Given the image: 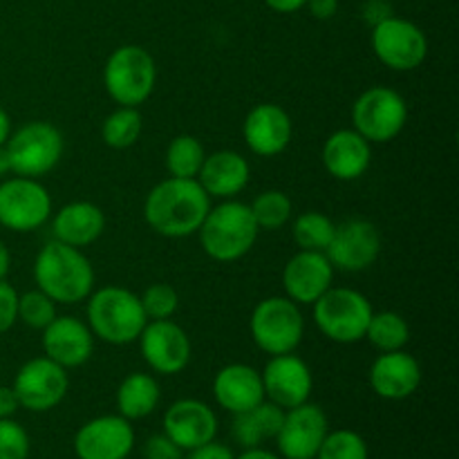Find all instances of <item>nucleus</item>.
I'll return each mask as SVG.
<instances>
[{"label": "nucleus", "mask_w": 459, "mask_h": 459, "mask_svg": "<svg viewBox=\"0 0 459 459\" xmlns=\"http://www.w3.org/2000/svg\"><path fill=\"white\" fill-rule=\"evenodd\" d=\"M18 321V291L7 281H0V334L12 330Z\"/></svg>", "instance_id": "nucleus-38"}, {"label": "nucleus", "mask_w": 459, "mask_h": 459, "mask_svg": "<svg viewBox=\"0 0 459 459\" xmlns=\"http://www.w3.org/2000/svg\"><path fill=\"white\" fill-rule=\"evenodd\" d=\"M43 357L52 359L65 370L79 368L90 361L94 352V334L88 323L74 316H56L45 330H40Z\"/></svg>", "instance_id": "nucleus-20"}, {"label": "nucleus", "mask_w": 459, "mask_h": 459, "mask_svg": "<svg viewBox=\"0 0 459 459\" xmlns=\"http://www.w3.org/2000/svg\"><path fill=\"white\" fill-rule=\"evenodd\" d=\"M142 128L143 119L139 108L117 106V110H112L110 115L106 117V121L101 124V139L108 148L126 151V148L137 143Z\"/></svg>", "instance_id": "nucleus-30"}, {"label": "nucleus", "mask_w": 459, "mask_h": 459, "mask_svg": "<svg viewBox=\"0 0 459 459\" xmlns=\"http://www.w3.org/2000/svg\"><path fill=\"white\" fill-rule=\"evenodd\" d=\"M4 151L13 175L40 179L58 166L65 151V139L49 121H30L9 134Z\"/></svg>", "instance_id": "nucleus-8"}, {"label": "nucleus", "mask_w": 459, "mask_h": 459, "mask_svg": "<svg viewBox=\"0 0 459 459\" xmlns=\"http://www.w3.org/2000/svg\"><path fill=\"white\" fill-rule=\"evenodd\" d=\"M161 388L148 372H130L117 388V411L124 420H146L160 406Z\"/></svg>", "instance_id": "nucleus-27"}, {"label": "nucleus", "mask_w": 459, "mask_h": 459, "mask_svg": "<svg viewBox=\"0 0 459 459\" xmlns=\"http://www.w3.org/2000/svg\"><path fill=\"white\" fill-rule=\"evenodd\" d=\"M9 173H12V169H9L7 151H4V146H0V182H3Z\"/></svg>", "instance_id": "nucleus-48"}, {"label": "nucleus", "mask_w": 459, "mask_h": 459, "mask_svg": "<svg viewBox=\"0 0 459 459\" xmlns=\"http://www.w3.org/2000/svg\"><path fill=\"white\" fill-rule=\"evenodd\" d=\"M354 130L370 143H388L408 124V103L397 90L375 85L352 103Z\"/></svg>", "instance_id": "nucleus-9"}, {"label": "nucleus", "mask_w": 459, "mask_h": 459, "mask_svg": "<svg viewBox=\"0 0 459 459\" xmlns=\"http://www.w3.org/2000/svg\"><path fill=\"white\" fill-rule=\"evenodd\" d=\"M148 318L142 300L126 287L108 285L88 296V327L108 345H130L139 339Z\"/></svg>", "instance_id": "nucleus-4"}, {"label": "nucleus", "mask_w": 459, "mask_h": 459, "mask_svg": "<svg viewBox=\"0 0 459 459\" xmlns=\"http://www.w3.org/2000/svg\"><path fill=\"white\" fill-rule=\"evenodd\" d=\"M372 164V143L354 128H341L323 143V166L339 182L363 178Z\"/></svg>", "instance_id": "nucleus-23"}, {"label": "nucleus", "mask_w": 459, "mask_h": 459, "mask_svg": "<svg viewBox=\"0 0 459 459\" xmlns=\"http://www.w3.org/2000/svg\"><path fill=\"white\" fill-rule=\"evenodd\" d=\"M294 134V124L278 103H258L251 108L242 124L247 148L258 157H276L287 151Z\"/></svg>", "instance_id": "nucleus-19"}, {"label": "nucleus", "mask_w": 459, "mask_h": 459, "mask_svg": "<svg viewBox=\"0 0 459 459\" xmlns=\"http://www.w3.org/2000/svg\"><path fill=\"white\" fill-rule=\"evenodd\" d=\"M366 339L379 352H394V350H403L408 345L411 327H408L406 318L397 312H372Z\"/></svg>", "instance_id": "nucleus-31"}, {"label": "nucleus", "mask_w": 459, "mask_h": 459, "mask_svg": "<svg viewBox=\"0 0 459 459\" xmlns=\"http://www.w3.org/2000/svg\"><path fill=\"white\" fill-rule=\"evenodd\" d=\"M213 397L218 406L231 415L251 411L260 402H264L263 377L247 363L224 366L213 379Z\"/></svg>", "instance_id": "nucleus-25"}, {"label": "nucleus", "mask_w": 459, "mask_h": 459, "mask_svg": "<svg viewBox=\"0 0 459 459\" xmlns=\"http://www.w3.org/2000/svg\"><path fill=\"white\" fill-rule=\"evenodd\" d=\"M9 134H12V119H9L7 110L0 106V146H4V143H7Z\"/></svg>", "instance_id": "nucleus-46"}, {"label": "nucleus", "mask_w": 459, "mask_h": 459, "mask_svg": "<svg viewBox=\"0 0 459 459\" xmlns=\"http://www.w3.org/2000/svg\"><path fill=\"white\" fill-rule=\"evenodd\" d=\"M249 209L260 231H278V229H282L291 220L294 206H291V200L287 193L269 188V191H263L260 195H255Z\"/></svg>", "instance_id": "nucleus-33"}, {"label": "nucleus", "mask_w": 459, "mask_h": 459, "mask_svg": "<svg viewBox=\"0 0 459 459\" xmlns=\"http://www.w3.org/2000/svg\"><path fill=\"white\" fill-rule=\"evenodd\" d=\"M103 85L117 106L139 108L155 92V58L142 45H121L103 65Z\"/></svg>", "instance_id": "nucleus-5"}, {"label": "nucleus", "mask_w": 459, "mask_h": 459, "mask_svg": "<svg viewBox=\"0 0 459 459\" xmlns=\"http://www.w3.org/2000/svg\"><path fill=\"white\" fill-rule=\"evenodd\" d=\"M34 281L54 303L76 305L94 291V267L83 249L49 240L36 254Z\"/></svg>", "instance_id": "nucleus-2"}, {"label": "nucleus", "mask_w": 459, "mask_h": 459, "mask_svg": "<svg viewBox=\"0 0 459 459\" xmlns=\"http://www.w3.org/2000/svg\"><path fill=\"white\" fill-rule=\"evenodd\" d=\"M12 388L21 408L30 412H48L65 399L70 390V377L65 368L54 363L52 359L36 357L22 363Z\"/></svg>", "instance_id": "nucleus-12"}, {"label": "nucleus", "mask_w": 459, "mask_h": 459, "mask_svg": "<svg viewBox=\"0 0 459 459\" xmlns=\"http://www.w3.org/2000/svg\"><path fill=\"white\" fill-rule=\"evenodd\" d=\"M381 254V233L370 220L350 218L336 224L325 255L334 272L359 273L370 269Z\"/></svg>", "instance_id": "nucleus-13"}, {"label": "nucleus", "mask_w": 459, "mask_h": 459, "mask_svg": "<svg viewBox=\"0 0 459 459\" xmlns=\"http://www.w3.org/2000/svg\"><path fill=\"white\" fill-rule=\"evenodd\" d=\"M330 433L327 415L316 403H300V406L285 411L281 430L273 439L278 444V453L285 459H316L323 439Z\"/></svg>", "instance_id": "nucleus-15"}, {"label": "nucleus", "mask_w": 459, "mask_h": 459, "mask_svg": "<svg viewBox=\"0 0 459 459\" xmlns=\"http://www.w3.org/2000/svg\"><path fill=\"white\" fill-rule=\"evenodd\" d=\"M133 448V424L121 415L94 417L74 435V455L79 459H128Z\"/></svg>", "instance_id": "nucleus-17"}, {"label": "nucleus", "mask_w": 459, "mask_h": 459, "mask_svg": "<svg viewBox=\"0 0 459 459\" xmlns=\"http://www.w3.org/2000/svg\"><path fill=\"white\" fill-rule=\"evenodd\" d=\"M195 179L209 197L236 200L249 186L251 166L238 151H215L206 155Z\"/></svg>", "instance_id": "nucleus-24"}, {"label": "nucleus", "mask_w": 459, "mask_h": 459, "mask_svg": "<svg viewBox=\"0 0 459 459\" xmlns=\"http://www.w3.org/2000/svg\"><path fill=\"white\" fill-rule=\"evenodd\" d=\"M186 459H236V455H233L231 448L229 446H224V444L211 439V442L202 444V446L191 448Z\"/></svg>", "instance_id": "nucleus-40"}, {"label": "nucleus", "mask_w": 459, "mask_h": 459, "mask_svg": "<svg viewBox=\"0 0 459 459\" xmlns=\"http://www.w3.org/2000/svg\"><path fill=\"white\" fill-rule=\"evenodd\" d=\"M370 451H368L366 439L359 433L348 429L330 430L323 439L321 448H318L316 459H368Z\"/></svg>", "instance_id": "nucleus-34"}, {"label": "nucleus", "mask_w": 459, "mask_h": 459, "mask_svg": "<svg viewBox=\"0 0 459 459\" xmlns=\"http://www.w3.org/2000/svg\"><path fill=\"white\" fill-rule=\"evenodd\" d=\"M52 218V195L31 178L13 175L0 182V227L13 233H30Z\"/></svg>", "instance_id": "nucleus-10"}, {"label": "nucleus", "mask_w": 459, "mask_h": 459, "mask_svg": "<svg viewBox=\"0 0 459 459\" xmlns=\"http://www.w3.org/2000/svg\"><path fill=\"white\" fill-rule=\"evenodd\" d=\"M137 341L143 361L157 375H179L191 363V339H188L186 330L182 325H178L173 318H166V321H148Z\"/></svg>", "instance_id": "nucleus-14"}, {"label": "nucleus", "mask_w": 459, "mask_h": 459, "mask_svg": "<svg viewBox=\"0 0 459 459\" xmlns=\"http://www.w3.org/2000/svg\"><path fill=\"white\" fill-rule=\"evenodd\" d=\"M375 56L393 72H412L429 56V39L415 22L388 16L372 27Z\"/></svg>", "instance_id": "nucleus-11"}, {"label": "nucleus", "mask_w": 459, "mask_h": 459, "mask_svg": "<svg viewBox=\"0 0 459 459\" xmlns=\"http://www.w3.org/2000/svg\"><path fill=\"white\" fill-rule=\"evenodd\" d=\"M334 282V267L325 251L299 249L282 269L285 296L296 305H314Z\"/></svg>", "instance_id": "nucleus-18"}, {"label": "nucleus", "mask_w": 459, "mask_h": 459, "mask_svg": "<svg viewBox=\"0 0 459 459\" xmlns=\"http://www.w3.org/2000/svg\"><path fill=\"white\" fill-rule=\"evenodd\" d=\"M263 377L264 399L281 406L282 411L309 402L314 390V377L307 363L299 354H278L272 357L260 372Z\"/></svg>", "instance_id": "nucleus-16"}, {"label": "nucleus", "mask_w": 459, "mask_h": 459, "mask_svg": "<svg viewBox=\"0 0 459 459\" xmlns=\"http://www.w3.org/2000/svg\"><path fill=\"white\" fill-rule=\"evenodd\" d=\"M182 448L175 442H170L164 433L148 437L143 446V457L146 459H182Z\"/></svg>", "instance_id": "nucleus-39"}, {"label": "nucleus", "mask_w": 459, "mask_h": 459, "mask_svg": "<svg viewBox=\"0 0 459 459\" xmlns=\"http://www.w3.org/2000/svg\"><path fill=\"white\" fill-rule=\"evenodd\" d=\"M312 307L314 323L321 334L341 345H352L366 339L368 323L375 312L361 291L334 285Z\"/></svg>", "instance_id": "nucleus-6"}, {"label": "nucleus", "mask_w": 459, "mask_h": 459, "mask_svg": "<svg viewBox=\"0 0 459 459\" xmlns=\"http://www.w3.org/2000/svg\"><path fill=\"white\" fill-rule=\"evenodd\" d=\"M103 229H106V215L94 202H70L61 206L52 218L54 240L65 242L76 249L94 245L103 236Z\"/></svg>", "instance_id": "nucleus-26"}, {"label": "nucleus", "mask_w": 459, "mask_h": 459, "mask_svg": "<svg viewBox=\"0 0 459 459\" xmlns=\"http://www.w3.org/2000/svg\"><path fill=\"white\" fill-rule=\"evenodd\" d=\"M421 366L406 350L381 352L372 361L368 379L375 394L388 402H402L412 397L421 385Z\"/></svg>", "instance_id": "nucleus-22"}, {"label": "nucleus", "mask_w": 459, "mask_h": 459, "mask_svg": "<svg viewBox=\"0 0 459 459\" xmlns=\"http://www.w3.org/2000/svg\"><path fill=\"white\" fill-rule=\"evenodd\" d=\"M18 408H21V403H18L12 385H0V420H12Z\"/></svg>", "instance_id": "nucleus-42"}, {"label": "nucleus", "mask_w": 459, "mask_h": 459, "mask_svg": "<svg viewBox=\"0 0 459 459\" xmlns=\"http://www.w3.org/2000/svg\"><path fill=\"white\" fill-rule=\"evenodd\" d=\"M56 303L40 290L18 294V321L31 330H45L56 318Z\"/></svg>", "instance_id": "nucleus-35"}, {"label": "nucleus", "mask_w": 459, "mask_h": 459, "mask_svg": "<svg viewBox=\"0 0 459 459\" xmlns=\"http://www.w3.org/2000/svg\"><path fill=\"white\" fill-rule=\"evenodd\" d=\"M31 442L27 430L13 420H0V459H27Z\"/></svg>", "instance_id": "nucleus-37"}, {"label": "nucleus", "mask_w": 459, "mask_h": 459, "mask_svg": "<svg viewBox=\"0 0 459 459\" xmlns=\"http://www.w3.org/2000/svg\"><path fill=\"white\" fill-rule=\"evenodd\" d=\"M236 459H281V455H276V453H269V451H264V448L258 446V448H245V453Z\"/></svg>", "instance_id": "nucleus-47"}, {"label": "nucleus", "mask_w": 459, "mask_h": 459, "mask_svg": "<svg viewBox=\"0 0 459 459\" xmlns=\"http://www.w3.org/2000/svg\"><path fill=\"white\" fill-rule=\"evenodd\" d=\"M9 269H12V251H9V247L0 240V281L7 278Z\"/></svg>", "instance_id": "nucleus-45"}, {"label": "nucleus", "mask_w": 459, "mask_h": 459, "mask_svg": "<svg viewBox=\"0 0 459 459\" xmlns=\"http://www.w3.org/2000/svg\"><path fill=\"white\" fill-rule=\"evenodd\" d=\"M264 3H267L269 9H273L278 13H294L299 9H303L307 0H264Z\"/></svg>", "instance_id": "nucleus-44"}, {"label": "nucleus", "mask_w": 459, "mask_h": 459, "mask_svg": "<svg viewBox=\"0 0 459 459\" xmlns=\"http://www.w3.org/2000/svg\"><path fill=\"white\" fill-rule=\"evenodd\" d=\"M258 233L260 229L249 204L238 200H222V204L211 206L204 222L197 229L204 254L218 263L245 258L254 249Z\"/></svg>", "instance_id": "nucleus-3"}, {"label": "nucleus", "mask_w": 459, "mask_h": 459, "mask_svg": "<svg viewBox=\"0 0 459 459\" xmlns=\"http://www.w3.org/2000/svg\"><path fill=\"white\" fill-rule=\"evenodd\" d=\"M206 160V151L202 142L193 134H178L166 148V170L170 178L195 179L202 164Z\"/></svg>", "instance_id": "nucleus-29"}, {"label": "nucleus", "mask_w": 459, "mask_h": 459, "mask_svg": "<svg viewBox=\"0 0 459 459\" xmlns=\"http://www.w3.org/2000/svg\"><path fill=\"white\" fill-rule=\"evenodd\" d=\"M233 437L242 448H258L260 444L273 439L281 430L285 411L272 402H260L251 411L233 415Z\"/></svg>", "instance_id": "nucleus-28"}, {"label": "nucleus", "mask_w": 459, "mask_h": 459, "mask_svg": "<svg viewBox=\"0 0 459 459\" xmlns=\"http://www.w3.org/2000/svg\"><path fill=\"white\" fill-rule=\"evenodd\" d=\"M164 435L182 451L202 446L218 435V417L200 399H179L164 412Z\"/></svg>", "instance_id": "nucleus-21"}, {"label": "nucleus", "mask_w": 459, "mask_h": 459, "mask_svg": "<svg viewBox=\"0 0 459 459\" xmlns=\"http://www.w3.org/2000/svg\"><path fill=\"white\" fill-rule=\"evenodd\" d=\"M361 16L368 25L375 27L379 25L381 21H385L388 16H393V9H390V4L385 3V0H368L361 9Z\"/></svg>", "instance_id": "nucleus-41"}, {"label": "nucleus", "mask_w": 459, "mask_h": 459, "mask_svg": "<svg viewBox=\"0 0 459 459\" xmlns=\"http://www.w3.org/2000/svg\"><path fill=\"white\" fill-rule=\"evenodd\" d=\"M211 211V197L197 179L169 178L151 188L143 202V218L164 238H188L197 233Z\"/></svg>", "instance_id": "nucleus-1"}, {"label": "nucleus", "mask_w": 459, "mask_h": 459, "mask_svg": "<svg viewBox=\"0 0 459 459\" xmlns=\"http://www.w3.org/2000/svg\"><path fill=\"white\" fill-rule=\"evenodd\" d=\"M139 300H142L143 314H146L148 321H166V318H173L179 307V294L169 282H152L139 296Z\"/></svg>", "instance_id": "nucleus-36"}, {"label": "nucleus", "mask_w": 459, "mask_h": 459, "mask_svg": "<svg viewBox=\"0 0 459 459\" xmlns=\"http://www.w3.org/2000/svg\"><path fill=\"white\" fill-rule=\"evenodd\" d=\"M305 7L309 9L314 18L318 21H330L336 12H339V0H307Z\"/></svg>", "instance_id": "nucleus-43"}, {"label": "nucleus", "mask_w": 459, "mask_h": 459, "mask_svg": "<svg viewBox=\"0 0 459 459\" xmlns=\"http://www.w3.org/2000/svg\"><path fill=\"white\" fill-rule=\"evenodd\" d=\"M249 332L258 350L269 357L299 350L305 336V318L300 305L287 296H269L260 300L249 318Z\"/></svg>", "instance_id": "nucleus-7"}, {"label": "nucleus", "mask_w": 459, "mask_h": 459, "mask_svg": "<svg viewBox=\"0 0 459 459\" xmlns=\"http://www.w3.org/2000/svg\"><path fill=\"white\" fill-rule=\"evenodd\" d=\"M334 227L330 215L321 211H305L291 222V238L303 251H325L334 236Z\"/></svg>", "instance_id": "nucleus-32"}]
</instances>
